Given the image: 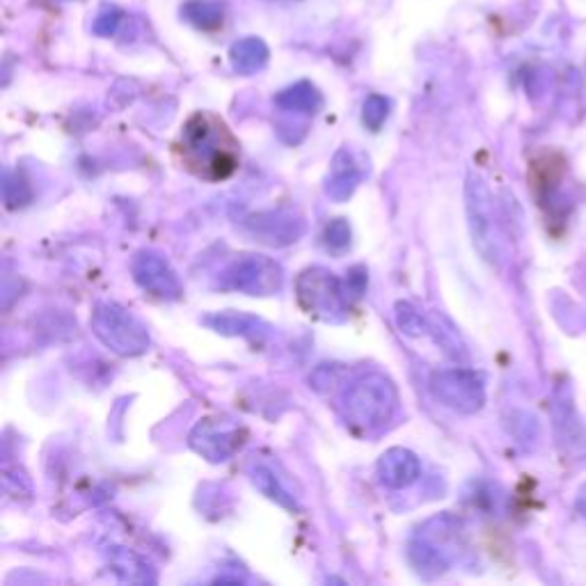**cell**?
I'll use <instances>...</instances> for the list:
<instances>
[{
    "label": "cell",
    "mask_w": 586,
    "mask_h": 586,
    "mask_svg": "<svg viewBox=\"0 0 586 586\" xmlns=\"http://www.w3.org/2000/svg\"><path fill=\"white\" fill-rule=\"evenodd\" d=\"M387 113H390V104L383 97H369L367 104H364V113L362 120L369 126L371 131H378L380 124L385 122Z\"/></svg>",
    "instance_id": "ffe728a7"
},
{
    "label": "cell",
    "mask_w": 586,
    "mask_h": 586,
    "mask_svg": "<svg viewBox=\"0 0 586 586\" xmlns=\"http://www.w3.org/2000/svg\"><path fill=\"white\" fill-rule=\"evenodd\" d=\"M419 474H422V463L413 451L403 447L387 449L378 461V477L387 488L401 490L413 486Z\"/></svg>",
    "instance_id": "30bf717a"
},
{
    "label": "cell",
    "mask_w": 586,
    "mask_h": 586,
    "mask_svg": "<svg viewBox=\"0 0 586 586\" xmlns=\"http://www.w3.org/2000/svg\"><path fill=\"white\" fill-rule=\"evenodd\" d=\"M232 58H234V65L239 67L241 71H255L264 65L266 49L261 46V42L250 39V42H241V44L234 46Z\"/></svg>",
    "instance_id": "ac0fdd59"
},
{
    "label": "cell",
    "mask_w": 586,
    "mask_h": 586,
    "mask_svg": "<svg viewBox=\"0 0 586 586\" xmlns=\"http://www.w3.org/2000/svg\"><path fill=\"white\" fill-rule=\"evenodd\" d=\"M131 271L133 280L156 298L177 300L181 298V293H184L177 273H174L168 261L161 255H156V252H140V255L133 259Z\"/></svg>",
    "instance_id": "9c48e42d"
},
{
    "label": "cell",
    "mask_w": 586,
    "mask_h": 586,
    "mask_svg": "<svg viewBox=\"0 0 586 586\" xmlns=\"http://www.w3.org/2000/svg\"><path fill=\"white\" fill-rule=\"evenodd\" d=\"M431 390L442 406L461 415L479 413L486 403V380L472 369H447L435 374Z\"/></svg>",
    "instance_id": "52a82bcc"
},
{
    "label": "cell",
    "mask_w": 586,
    "mask_h": 586,
    "mask_svg": "<svg viewBox=\"0 0 586 586\" xmlns=\"http://www.w3.org/2000/svg\"><path fill=\"white\" fill-rule=\"evenodd\" d=\"M243 442L245 431L234 424L220 422V419H204L190 435V445L211 463L229 461L243 447Z\"/></svg>",
    "instance_id": "ba28073f"
},
{
    "label": "cell",
    "mask_w": 586,
    "mask_h": 586,
    "mask_svg": "<svg viewBox=\"0 0 586 586\" xmlns=\"http://www.w3.org/2000/svg\"><path fill=\"white\" fill-rule=\"evenodd\" d=\"M266 216H257L248 220V225L252 227V232H255V236H261L259 241H266L271 245H282V243H291L296 241V236L300 234V227L296 229L293 225H296V220L291 218H280L275 216V213H271L268 216V220H264Z\"/></svg>",
    "instance_id": "7c38bea8"
},
{
    "label": "cell",
    "mask_w": 586,
    "mask_h": 586,
    "mask_svg": "<svg viewBox=\"0 0 586 586\" xmlns=\"http://www.w3.org/2000/svg\"><path fill=\"white\" fill-rule=\"evenodd\" d=\"M282 282V266L271 257L259 255H245L232 261L220 275V287L248 293V296H271L282 289Z\"/></svg>",
    "instance_id": "8992f818"
},
{
    "label": "cell",
    "mask_w": 586,
    "mask_h": 586,
    "mask_svg": "<svg viewBox=\"0 0 586 586\" xmlns=\"http://www.w3.org/2000/svg\"><path fill=\"white\" fill-rule=\"evenodd\" d=\"M298 303L307 314L323 321H337L346 312V291L342 282L326 268H307L296 280Z\"/></svg>",
    "instance_id": "5b68a950"
},
{
    "label": "cell",
    "mask_w": 586,
    "mask_h": 586,
    "mask_svg": "<svg viewBox=\"0 0 586 586\" xmlns=\"http://www.w3.org/2000/svg\"><path fill=\"white\" fill-rule=\"evenodd\" d=\"M362 177H364V163L358 161V156H355L353 152L342 149V152H337L335 161H332L326 193L332 197V200L344 202L353 195V190L358 188Z\"/></svg>",
    "instance_id": "8fae6325"
},
{
    "label": "cell",
    "mask_w": 586,
    "mask_h": 586,
    "mask_svg": "<svg viewBox=\"0 0 586 586\" xmlns=\"http://www.w3.org/2000/svg\"><path fill=\"white\" fill-rule=\"evenodd\" d=\"M280 106H284L287 110H300V113H314L316 108H319V94L314 92V87H310L307 83H300L296 87H291L284 94H280Z\"/></svg>",
    "instance_id": "2e32d148"
},
{
    "label": "cell",
    "mask_w": 586,
    "mask_h": 586,
    "mask_svg": "<svg viewBox=\"0 0 586 586\" xmlns=\"http://www.w3.org/2000/svg\"><path fill=\"white\" fill-rule=\"evenodd\" d=\"M394 319H397L399 330L408 337H424V335H431L433 330V323L426 321V316L419 310H415L410 303H399L397 312H394Z\"/></svg>",
    "instance_id": "5bb4252c"
},
{
    "label": "cell",
    "mask_w": 586,
    "mask_h": 586,
    "mask_svg": "<svg viewBox=\"0 0 586 586\" xmlns=\"http://www.w3.org/2000/svg\"><path fill=\"white\" fill-rule=\"evenodd\" d=\"M110 564L117 570V573L122 575V580H129V582H136V580H147L145 575V564L136 557V554L129 552V550H122V548H115L113 550V557H110Z\"/></svg>",
    "instance_id": "e0dca14e"
},
{
    "label": "cell",
    "mask_w": 586,
    "mask_h": 586,
    "mask_svg": "<svg viewBox=\"0 0 586 586\" xmlns=\"http://www.w3.org/2000/svg\"><path fill=\"white\" fill-rule=\"evenodd\" d=\"M184 163L204 179L223 181L239 168V145L213 115L190 117L184 129Z\"/></svg>",
    "instance_id": "6da1fadb"
},
{
    "label": "cell",
    "mask_w": 586,
    "mask_h": 586,
    "mask_svg": "<svg viewBox=\"0 0 586 586\" xmlns=\"http://www.w3.org/2000/svg\"><path fill=\"white\" fill-rule=\"evenodd\" d=\"M323 241H326L328 250L332 252H342L351 245V227L344 218L332 220V223L326 227V234H323Z\"/></svg>",
    "instance_id": "d6986e66"
},
{
    "label": "cell",
    "mask_w": 586,
    "mask_h": 586,
    "mask_svg": "<svg viewBox=\"0 0 586 586\" xmlns=\"http://www.w3.org/2000/svg\"><path fill=\"white\" fill-rule=\"evenodd\" d=\"M90 326L101 344L124 358L145 353L149 348V332L129 310L115 303H101L94 307Z\"/></svg>",
    "instance_id": "3957f363"
},
{
    "label": "cell",
    "mask_w": 586,
    "mask_h": 586,
    "mask_svg": "<svg viewBox=\"0 0 586 586\" xmlns=\"http://www.w3.org/2000/svg\"><path fill=\"white\" fill-rule=\"evenodd\" d=\"M397 403L399 394L392 380L380 374H369L348 387L342 408L351 429L371 433L390 422Z\"/></svg>",
    "instance_id": "7a4b0ae2"
},
{
    "label": "cell",
    "mask_w": 586,
    "mask_h": 586,
    "mask_svg": "<svg viewBox=\"0 0 586 586\" xmlns=\"http://www.w3.org/2000/svg\"><path fill=\"white\" fill-rule=\"evenodd\" d=\"M207 323L218 332H223V335H252V332H257L259 328L257 319H252V316H245V314H234V312L209 316Z\"/></svg>",
    "instance_id": "9a60e30c"
},
{
    "label": "cell",
    "mask_w": 586,
    "mask_h": 586,
    "mask_svg": "<svg viewBox=\"0 0 586 586\" xmlns=\"http://www.w3.org/2000/svg\"><path fill=\"white\" fill-rule=\"evenodd\" d=\"M348 284H351V289H353L355 296H360L362 289H364V284H367V275H364L362 268H353L351 275H348Z\"/></svg>",
    "instance_id": "44dd1931"
},
{
    "label": "cell",
    "mask_w": 586,
    "mask_h": 586,
    "mask_svg": "<svg viewBox=\"0 0 586 586\" xmlns=\"http://www.w3.org/2000/svg\"><path fill=\"white\" fill-rule=\"evenodd\" d=\"M575 506L577 511L582 513V516L586 518V483H582L580 490H577V497H575Z\"/></svg>",
    "instance_id": "7402d4cb"
},
{
    "label": "cell",
    "mask_w": 586,
    "mask_h": 586,
    "mask_svg": "<svg viewBox=\"0 0 586 586\" xmlns=\"http://www.w3.org/2000/svg\"><path fill=\"white\" fill-rule=\"evenodd\" d=\"M252 483H255L261 495H266L268 500L280 504L282 509H287V511L298 509L296 502H293V495L287 493V488L282 486L280 479H277L273 470H268L266 465H259V467H255V470H252Z\"/></svg>",
    "instance_id": "4fadbf2b"
},
{
    "label": "cell",
    "mask_w": 586,
    "mask_h": 586,
    "mask_svg": "<svg viewBox=\"0 0 586 586\" xmlns=\"http://www.w3.org/2000/svg\"><path fill=\"white\" fill-rule=\"evenodd\" d=\"M467 200V223H470L472 241L481 252V257L490 264H500L502 259V241L495 223L493 197L488 186L479 177H470L465 186Z\"/></svg>",
    "instance_id": "277c9868"
}]
</instances>
